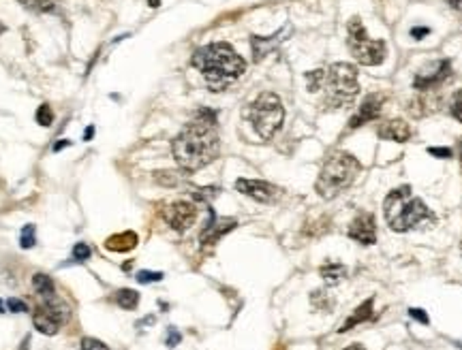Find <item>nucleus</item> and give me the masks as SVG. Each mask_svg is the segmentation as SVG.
<instances>
[{
	"instance_id": "obj_33",
	"label": "nucleus",
	"mask_w": 462,
	"mask_h": 350,
	"mask_svg": "<svg viewBox=\"0 0 462 350\" xmlns=\"http://www.w3.org/2000/svg\"><path fill=\"white\" fill-rule=\"evenodd\" d=\"M180 340H182V336H180V334H178L176 329H173V327H169V329H167V338H165V344H167L169 348H173V346H178V344H180Z\"/></svg>"
},
{
	"instance_id": "obj_3",
	"label": "nucleus",
	"mask_w": 462,
	"mask_h": 350,
	"mask_svg": "<svg viewBox=\"0 0 462 350\" xmlns=\"http://www.w3.org/2000/svg\"><path fill=\"white\" fill-rule=\"evenodd\" d=\"M383 216L388 226L396 233H407L424 224H434L437 216L421 199L413 197L411 186L394 188L383 201Z\"/></svg>"
},
{
	"instance_id": "obj_16",
	"label": "nucleus",
	"mask_w": 462,
	"mask_h": 350,
	"mask_svg": "<svg viewBox=\"0 0 462 350\" xmlns=\"http://www.w3.org/2000/svg\"><path fill=\"white\" fill-rule=\"evenodd\" d=\"M32 325L38 334L43 336H56L58 329H60V320H58L52 312H47V310L43 305H38L34 312H32Z\"/></svg>"
},
{
	"instance_id": "obj_20",
	"label": "nucleus",
	"mask_w": 462,
	"mask_h": 350,
	"mask_svg": "<svg viewBox=\"0 0 462 350\" xmlns=\"http://www.w3.org/2000/svg\"><path fill=\"white\" fill-rule=\"evenodd\" d=\"M113 299L122 310H135V307H138V303H140V293H138V290H133V288H120V290H116Z\"/></svg>"
},
{
	"instance_id": "obj_10",
	"label": "nucleus",
	"mask_w": 462,
	"mask_h": 350,
	"mask_svg": "<svg viewBox=\"0 0 462 350\" xmlns=\"http://www.w3.org/2000/svg\"><path fill=\"white\" fill-rule=\"evenodd\" d=\"M349 237L362 246L377 244V222L371 211H360L349 224Z\"/></svg>"
},
{
	"instance_id": "obj_25",
	"label": "nucleus",
	"mask_w": 462,
	"mask_h": 350,
	"mask_svg": "<svg viewBox=\"0 0 462 350\" xmlns=\"http://www.w3.org/2000/svg\"><path fill=\"white\" fill-rule=\"evenodd\" d=\"M323 75H325V71H313V73H306L308 90H311V92H317V90H321V84H323Z\"/></svg>"
},
{
	"instance_id": "obj_42",
	"label": "nucleus",
	"mask_w": 462,
	"mask_h": 350,
	"mask_svg": "<svg viewBox=\"0 0 462 350\" xmlns=\"http://www.w3.org/2000/svg\"><path fill=\"white\" fill-rule=\"evenodd\" d=\"M458 156H460V163H462V139H460V145H458Z\"/></svg>"
},
{
	"instance_id": "obj_23",
	"label": "nucleus",
	"mask_w": 462,
	"mask_h": 350,
	"mask_svg": "<svg viewBox=\"0 0 462 350\" xmlns=\"http://www.w3.org/2000/svg\"><path fill=\"white\" fill-rule=\"evenodd\" d=\"M311 301L317 310H323V312H330V310L334 307V299L327 297V293H323V290H315Z\"/></svg>"
},
{
	"instance_id": "obj_2",
	"label": "nucleus",
	"mask_w": 462,
	"mask_h": 350,
	"mask_svg": "<svg viewBox=\"0 0 462 350\" xmlns=\"http://www.w3.org/2000/svg\"><path fill=\"white\" fill-rule=\"evenodd\" d=\"M192 67H195L212 92H221L231 86L244 75L246 62L244 58L231 47L229 43H210L192 56Z\"/></svg>"
},
{
	"instance_id": "obj_40",
	"label": "nucleus",
	"mask_w": 462,
	"mask_h": 350,
	"mask_svg": "<svg viewBox=\"0 0 462 350\" xmlns=\"http://www.w3.org/2000/svg\"><path fill=\"white\" fill-rule=\"evenodd\" d=\"M148 5H150L152 9H157V7L161 5V0H148Z\"/></svg>"
},
{
	"instance_id": "obj_12",
	"label": "nucleus",
	"mask_w": 462,
	"mask_h": 350,
	"mask_svg": "<svg viewBox=\"0 0 462 350\" xmlns=\"http://www.w3.org/2000/svg\"><path fill=\"white\" fill-rule=\"evenodd\" d=\"M450 71H452V62H450V60H439L430 71H421V73L415 77L413 86H415L417 90H432V88L441 86L443 82L448 80V77H450Z\"/></svg>"
},
{
	"instance_id": "obj_35",
	"label": "nucleus",
	"mask_w": 462,
	"mask_h": 350,
	"mask_svg": "<svg viewBox=\"0 0 462 350\" xmlns=\"http://www.w3.org/2000/svg\"><path fill=\"white\" fill-rule=\"evenodd\" d=\"M409 316L415 318V320H419L421 325H428V316H426V312H424V310H419V307H411V310H409Z\"/></svg>"
},
{
	"instance_id": "obj_17",
	"label": "nucleus",
	"mask_w": 462,
	"mask_h": 350,
	"mask_svg": "<svg viewBox=\"0 0 462 350\" xmlns=\"http://www.w3.org/2000/svg\"><path fill=\"white\" fill-rule=\"evenodd\" d=\"M373 314H375V299L371 297V299H366L364 303H360L355 310H353V314L346 318L342 325H340V329H338V334H346V331H351L353 327H358L360 323H366V320H371L373 318Z\"/></svg>"
},
{
	"instance_id": "obj_14",
	"label": "nucleus",
	"mask_w": 462,
	"mask_h": 350,
	"mask_svg": "<svg viewBox=\"0 0 462 350\" xmlns=\"http://www.w3.org/2000/svg\"><path fill=\"white\" fill-rule=\"evenodd\" d=\"M383 103H385V96H383V94H371V96H366L364 103H362V107L358 109V113L349 120V128L353 130V128H360V126L366 124V122L377 120V118H379V113H381Z\"/></svg>"
},
{
	"instance_id": "obj_22",
	"label": "nucleus",
	"mask_w": 462,
	"mask_h": 350,
	"mask_svg": "<svg viewBox=\"0 0 462 350\" xmlns=\"http://www.w3.org/2000/svg\"><path fill=\"white\" fill-rule=\"evenodd\" d=\"M17 3L38 13H52L58 5V0H17Z\"/></svg>"
},
{
	"instance_id": "obj_29",
	"label": "nucleus",
	"mask_w": 462,
	"mask_h": 350,
	"mask_svg": "<svg viewBox=\"0 0 462 350\" xmlns=\"http://www.w3.org/2000/svg\"><path fill=\"white\" fill-rule=\"evenodd\" d=\"M90 255H92V250H90V246L88 244H75V248H73V259L75 261H80V263H84V261H88L90 259Z\"/></svg>"
},
{
	"instance_id": "obj_27",
	"label": "nucleus",
	"mask_w": 462,
	"mask_h": 350,
	"mask_svg": "<svg viewBox=\"0 0 462 350\" xmlns=\"http://www.w3.org/2000/svg\"><path fill=\"white\" fill-rule=\"evenodd\" d=\"M154 180H157L159 184H163V186H176L180 182L178 175L171 173V171H159V173H154Z\"/></svg>"
},
{
	"instance_id": "obj_13",
	"label": "nucleus",
	"mask_w": 462,
	"mask_h": 350,
	"mask_svg": "<svg viewBox=\"0 0 462 350\" xmlns=\"http://www.w3.org/2000/svg\"><path fill=\"white\" fill-rule=\"evenodd\" d=\"M210 216H212L210 222L204 226L201 235H199V242L204 246H214V244H219V240L223 235H227L229 231H234L238 226V222L234 218H214V213H212V211H210Z\"/></svg>"
},
{
	"instance_id": "obj_4",
	"label": "nucleus",
	"mask_w": 462,
	"mask_h": 350,
	"mask_svg": "<svg viewBox=\"0 0 462 350\" xmlns=\"http://www.w3.org/2000/svg\"><path fill=\"white\" fill-rule=\"evenodd\" d=\"M360 171H362V165L353 154L332 152L319 171L315 190L319 192L321 199H334L355 182Z\"/></svg>"
},
{
	"instance_id": "obj_26",
	"label": "nucleus",
	"mask_w": 462,
	"mask_h": 350,
	"mask_svg": "<svg viewBox=\"0 0 462 350\" xmlns=\"http://www.w3.org/2000/svg\"><path fill=\"white\" fill-rule=\"evenodd\" d=\"M36 244V237H34V226L32 224H26L22 229V240H19V246H22L24 250L32 248Z\"/></svg>"
},
{
	"instance_id": "obj_9",
	"label": "nucleus",
	"mask_w": 462,
	"mask_h": 350,
	"mask_svg": "<svg viewBox=\"0 0 462 350\" xmlns=\"http://www.w3.org/2000/svg\"><path fill=\"white\" fill-rule=\"evenodd\" d=\"M236 190L246 194V197L255 199L259 203H272L278 199L280 194V188L270 184V182H263V180H246V178H240L236 180Z\"/></svg>"
},
{
	"instance_id": "obj_36",
	"label": "nucleus",
	"mask_w": 462,
	"mask_h": 350,
	"mask_svg": "<svg viewBox=\"0 0 462 350\" xmlns=\"http://www.w3.org/2000/svg\"><path fill=\"white\" fill-rule=\"evenodd\" d=\"M428 32H430L428 28H413V30H411V36H413V38H421V36H426Z\"/></svg>"
},
{
	"instance_id": "obj_38",
	"label": "nucleus",
	"mask_w": 462,
	"mask_h": 350,
	"mask_svg": "<svg viewBox=\"0 0 462 350\" xmlns=\"http://www.w3.org/2000/svg\"><path fill=\"white\" fill-rule=\"evenodd\" d=\"M92 135H94V126H88L86 132H84V141H90V139H92Z\"/></svg>"
},
{
	"instance_id": "obj_18",
	"label": "nucleus",
	"mask_w": 462,
	"mask_h": 350,
	"mask_svg": "<svg viewBox=\"0 0 462 350\" xmlns=\"http://www.w3.org/2000/svg\"><path fill=\"white\" fill-rule=\"evenodd\" d=\"M138 235H135L133 231H124V233H118V235H111L107 242H105V248L111 250V252H129L138 246Z\"/></svg>"
},
{
	"instance_id": "obj_15",
	"label": "nucleus",
	"mask_w": 462,
	"mask_h": 350,
	"mask_svg": "<svg viewBox=\"0 0 462 350\" xmlns=\"http://www.w3.org/2000/svg\"><path fill=\"white\" fill-rule=\"evenodd\" d=\"M379 137L385 141H398L404 143L411 139V126L404 120H388L379 126Z\"/></svg>"
},
{
	"instance_id": "obj_7",
	"label": "nucleus",
	"mask_w": 462,
	"mask_h": 350,
	"mask_svg": "<svg viewBox=\"0 0 462 350\" xmlns=\"http://www.w3.org/2000/svg\"><path fill=\"white\" fill-rule=\"evenodd\" d=\"M346 45H349V51L353 54L355 60L364 67L381 65L385 60V54H388V47H385L383 41L368 36L360 17H353L346 24Z\"/></svg>"
},
{
	"instance_id": "obj_44",
	"label": "nucleus",
	"mask_w": 462,
	"mask_h": 350,
	"mask_svg": "<svg viewBox=\"0 0 462 350\" xmlns=\"http://www.w3.org/2000/svg\"><path fill=\"white\" fill-rule=\"evenodd\" d=\"M3 32H5V24H3V22H0V34H3Z\"/></svg>"
},
{
	"instance_id": "obj_34",
	"label": "nucleus",
	"mask_w": 462,
	"mask_h": 350,
	"mask_svg": "<svg viewBox=\"0 0 462 350\" xmlns=\"http://www.w3.org/2000/svg\"><path fill=\"white\" fill-rule=\"evenodd\" d=\"M428 154L430 156H437V159H450L452 150L450 148H428Z\"/></svg>"
},
{
	"instance_id": "obj_28",
	"label": "nucleus",
	"mask_w": 462,
	"mask_h": 350,
	"mask_svg": "<svg viewBox=\"0 0 462 350\" xmlns=\"http://www.w3.org/2000/svg\"><path fill=\"white\" fill-rule=\"evenodd\" d=\"M140 284H150V282H161L163 280V274L161 271H138V276H135Z\"/></svg>"
},
{
	"instance_id": "obj_31",
	"label": "nucleus",
	"mask_w": 462,
	"mask_h": 350,
	"mask_svg": "<svg viewBox=\"0 0 462 350\" xmlns=\"http://www.w3.org/2000/svg\"><path fill=\"white\" fill-rule=\"evenodd\" d=\"M452 115L458 120V122H462V90H458L456 94H454V101H452Z\"/></svg>"
},
{
	"instance_id": "obj_8",
	"label": "nucleus",
	"mask_w": 462,
	"mask_h": 350,
	"mask_svg": "<svg viewBox=\"0 0 462 350\" xmlns=\"http://www.w3.org/2000/svg\"><path fill=\"white\" fill-rule=\"evenodd\" d=\"M161 216L173 231L184 233L197 220V205L190 201H173L161 209Z\"/></svg>"
},
{
	"instance_id": "obj_19",
	"label": "nucleus",
	"mask_w": 462,
	"mask_h": 350,
	"mask_svg": "<svg viewBox=\"0 0 462 350\" xmlns=\"http://www.w3.org/2000/svg\"><path fill=\"white\" fill-rule=\"evenodd\" d=\"M319 276L327 284H338L340 280L346 278V267L342 263H325V265L319 267Z\"/></svg>"
},
{
	"instance_id": "obj_24",
	"label": "nucleus",
	"mask_w": 462,
	"mask_h": 350,
	"mask_svg": "<svg viewBox=\"0 0 462 350\" xmlns=\"http://www.w3.org/2000/svg\"><path fill=\"white\" fill-rule=\"evenodd\" d=\"M36 122L41 124V126H52V122H54V111H52L50 105H41V107L36 109Z\"/></svg>"
},
{
	"instance_id": "obj_5",
	"label": "nucleus",
	"mask_w": 462,
	"mask_h": 350,
	"mask_svg": "<svg viewBox=\"0 0 462 350\" xmlns=\"http://www.w3.org/2000/svg\"><path fill=\"white\" fill-rule=\"evenodd\" d=\"M323 105L330 109H342L355 101L360 92L358 69L346 62H336L323 75Z\"/></svg>"
},
{
	"instance_id": "obj_43",
	"label": "nucleus",
	"mask_w": 462,
	"mask_h": 350,
	"mask_svg": "<svg viewBox=\"0 0 462 350\" xmlns=\"http://www.w3.org/2000/svg\"><path fill=\"white\" fill-rule=\"evenodd\" d=\"M3 312H5V303H3V301H0V314H3Z\"/></svg>"
},
{
	"instance_id": "obj_21",
	"label": "nucleus",
	"mask_w": 462,
	"mask_h": 350,
	"mask_svg": "<svg viewBox=\"0 0 462 350\" xmlns=\"http://www.w3.org/2000/svg\"><path fill=\"white\" fill-rule=\"evenodd\" d=\"M32 288L36 290L41 297H50V295H56V286H54V280L47 276V274H34L32 276Z\"/></svg>"
},
{
	"instance_id": "obj_30",
	"label": "nucleus",
	"mask_w": 462,
	"mask_h": 350,
	"mask_svg": "<svg viewBox=\"0 0 462 350\" xmlns=\"http://www.w3.org/2000/svg\"><path fill=\"white\" fill-rule=\"evenodd\" d=\"M80 348H82V350H109L105 342L96 340V338H84V340L80 342Z\"/></svg>"
},
{
	"instance_id": "obj_11",
	"label": "nucleus",
	"mask_w": 462,
	"mask_h": 350,
	"mask_svg": "<svg viewBox=\"0 0 462 350\" xmlns=\"http://www.w3.org/2000/svg\"><path fill=\"white\" fill-rule=\"evenodd\" d=\"M292 30L294 28L287 24L278 32H274L272 36H253V38H250V47H253V58H255V60L259 62V60H263L270 51H274L285 41V38L292 34Z\"/></svg>"
},
{
	"instance_id": "obj_1",
	"label": "nucleus",
	"mask_w": 462,
	"mask_h": 350,
	"mask_svg": "<svg viewBox=\"0 0 462 350\" xmlns=\"http://www.w3.org/2000/svg\"><path fill=\"white\" fill-rule=\"evenodd\" d=\"M221 152V139L217 130V113L199 109L176 139L171 141V154L180 169L192 173L214 163Z\"/></svg>"
},
{
	"instance_id": "obj_41",
	"label": "nucleus",
	"mask_w": 462,
	"mask_h": 350,
	"mask_svg": "<svg viewBox=\"0 0 462 350\" xmlns=\"http://www.w3.org/2000/svg\"><path fill=\"white\" fill-rule=\"evenodd\" d=\"M450 5H454V7H460L462 5V0H448Z\"/></svg>"
},
{
	"instance_id": "obj_37",
	"label": "nucleus",
	"mask_w": 462,
	"mask_h": 350,
	"mask_svg": "<svg viewBox=\"0 0 462 350\" xmlns=\"http://www.w3.org/2000/svg\"><path fill=\"white\" fill-rule=\"evenodd\" d=\"M71 145V141L69 139H58V143L54 145V152H60L63 148H69Z\"/></svg>"
},
{
	"instance_id": "obj_32",
	"label": "nucleus",
	"mask_w": 462,
	"mask_h": 350,
	"mask_svg": "<svg viewBox=\"0 0 462 350\" xmlns=\"http://www.w3.org/2000/svg\"><path fill=\"white\" fill-rule=\"evenodd\" d=\"M7 307L11 310V312H15V314H24V312H28V305H26L24 301L15 299V297L7 299Z\"/></svg>"
},
{
	"instance_id": "obj_39",
	"label": "nucleus",
	"mask_w": 462,
	"mask_h": 350,
	"mask_svg": "<svg viewBox=\"0 0 462 350\" xmlns=\"http://www.w3.org/2000/svg\"><path fill=\"white\" fill-rule=\"evenodd\" d=\"M344 350H364V346H360V344H351V346H346Z\"/></svg>"
},
{
	"instance_id": "obj_6",
	"label": "nucleus",
	"mask_w": 462,
	"mask_h": 350,
	"mask_svg": "<svg viewBox=\"0 0 462 350\" xmlns=\"http://www.w3.org/2000/svg\"><path fill=\"white\" fill-rule=\"evenodd\" d=\"M246 118L250 120V124H253L259 137L267 141V139H272L278 132V128L283 126L285 109L274 92H263L250 103V107L246 111Z\"/></svg>"
}]
</instances>
